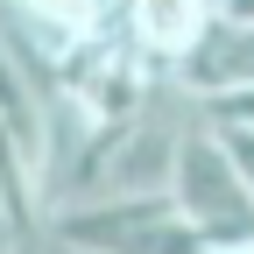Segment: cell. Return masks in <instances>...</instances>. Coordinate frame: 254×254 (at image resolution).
Returning <instances> with one entry per match:
<instances>
[{"mask_svg": "<svg viewBox=\"0 0 254 254\" xmlns=\"http://www.w3.org/2000/svg\"><path fill=\"white\" fill-rule=\"evenodd\" d=\"M177 205L190 212V226H198L212 247H247L254 240V184L247 170L233 163V148L219 141V127L198 113L184 127V141H177Z\"/></svg>", "mask_w": 254, "mask_h": 254, "instance_id": "obj_2", "label": "cell"}, {"mask_svg": "<svg viewBox=\"0 0 254 254\" xmlns=\"http://www.w3.org/2000/svg\"><path fill=\"white\" fill-rule=\"evenodd\" d=\"M14 7V28H28V36H43V50L64 64L92 28H106L113 0H7Z\"/></svg>", "mask_w": 254, "mask_h": 254, "instance_id": "obj_5", "label": "cell"}, {"mask_svg": "<svg viewBox=\"0 0 254 254\" xmlns=\"http://www.w3.org/2000/svg\"><path fill=\"white\" fill-rule=\"evenodd\" d=\"M0 7H7V0H0Z\"/></svg>", "mask_w": 254, "mask_h": 254, "instance_id": "obj_8", "label": "cell"}, {"mask_svg": "<svg viewBox=\"0 0 254 254\" xmlns=\"http://www.w3.org/2000/svg\"><path fill=\"white\" fill-rule=\"evenodd\" d=\"M219 7H226V14H254V0H219Z\"/></svg>", "mask_w": 254, "mask_h": 254, "instance_id": "obj_7", "label": "cell"}, {"mask_svg": "<svg viewBox=\"0 0 254 254\" xmlns=\"http://www.w3.org/2000/svg\"><path fill=\"white\" fill-rule=\"evenodd\" d=\"M212 14H219V0H120V28H127L155 64H177L190 43L205 36Z\"/></svg>", "mask_w": 254, "mask_h": 254, "instance_id": "obj_4", "label": "cell"}, {"mask_svg": "<svg viewBox=\"0 0 254 254\" xmlns=\"http://www.w3.org/2000/svg\"><path fill=\"white\" fill-rule=\"evenodd\" d=\"M219 127V141L233 148V163L247 170V184H254V120H212Z\"/></svg>", "mask_w": 254, "mask_h": 254, "instance_id": "obj_6", "label": "cell"}, {"mask_svg": "<svg viewBox=\"0 0 254 254\" xmlns=\"http://www.w3.org/2000/svg\"><path fill=\"white\" fill-rule=\"evenodd\" d=\"M50 240L64 254H212V240L190 226L177 190H99L64 198L50 212Z\"/></svg>", "mask_w": 254, "mask_h": 254, "instance_id": "obj_1", "label": "cell"}, {"mask_svg": "<svg viewBox=\"0 0 254 254\" xmlns=\"http://www.w3.org/2000/svg\"><path fill=\"white\" fill-rule=\"evenodd\" d=\"M177 92H190V99H219V92H247L254 85V14H226L219 7L205 21V36L190 43L177 64H170Z\"/></svg>", "mask_w": 254, "mask_h": 254, "instance_id": "obj_3", "label": "cell"}]
</instances>
